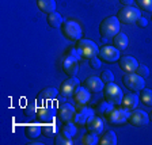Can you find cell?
Wrapping results in <instances>:
<instances>
[{"mask_svg":"<svg viewBox=\"0 0 152 145\" xmlns=\"http://www.w3.org/2000/svg\"><path fill=\"white\" fill-rule=\"evenodd\" d=\"M91 117H94V111L88 107H82L79 111H76V115L73 118V122L79 126H83L87 123V121L90 119Z\"/></svg>","mask_w":152,"mask_h":145,"instance_id":"obj_17","label":"cell"},{"mask_svg":"<svg viewBox=\"0 0 152 145\" xmlns=\"http://www.w3.org/2000/svg\"><path fill=\"white\" fill-rule=\"evenodd\" d=\"M60 28H61L63 35L66 38V39H69V41H76V42L79 41V39H82L83 30L76 20H64Z\"/></svg>","mask_w":152,"mask_h":145,"instance_id":"obj_3","label":"cell"},{"mask_svg":"<svg viewBox=\"0 0 152 145\" xmlns=\"http://www.w3.org/2000/svg\"><path fill=\"white\" fill-rule=\"evenodd\" d=\"M37 6L44 14H50L56 11V0H37Z\"/></svg>","mask_w":152,"mask_h":145,"instance_id":"obj_23","label":"cell"},{"mask_svg":"<svg viewBox=\"0 0 152 145\" xmlns=\"http://www.w3.org/2000/svg\"><path fill=\"white\" fill-rule=\"evenodd\" d=\"M60 132L57 125H54V122L52 123H44V128H42V134L45 137H54L57 133Z\"/></svg>","mask_w":152,"mask_h":145,"instance_id":"obj_27","label":"cell"},{"mask_svg":"<svg viewBox=\"0 0 152 145\" xmlns=\"http://www.w3.org/2000/svg\"><path fill=\"white\" fill-rule=\"evenodd\" d=\"M120 53L121 52L118 50L115 46H102L101 49H99L98 57L102 61H104V63L113 64L120 60V57H121Z\"/></svg>","mask_w":152,"mask_h":145,"instance_id":"obj_10","label":"cell"},{"mask_svg":"<svg viewBox=\"0 0 152 145\" xmlns=\"http://www.w3.org/2000/svg\"><path fill=\"white\" fill-rule=\"evenodd\" d=\"M101 61L102 60L99 58L98 56H96V57H92V58H90L88 63H90V66H91L92 69H99V68H101V65H102Z\"/></svg>","mask_w":152,"mask_h":145,"instance_id":"obj_36","label":"cell"},{"mask_svg":"<svg viewBox=\"0 0 152 145\" xmlns=\"http://www.w3.org/2000/svg\"><path fill=\"white\" fill-rule=\"evenodd\" d=\"M23 130H25V136L27 137L28 140H34V138H37L39 134H42V128L35 125V123L26 125V126L23 128Z\"/></svg>","mask_w":152,"mask_h":145,"instance_id":"obj_22","label":"cell"},{"mask_svg":"<svg viewBox=\"0 0 152 145\" xmlns=\"http://www.w3.org/2000/svg\"><path fill=\"white\" fill-rule=\"evenodd\" d=\"M136 73L139 76H141L142 79H147L149 76V68L147 65H144V64H139V66H137V69H136Z\"/></svg>","mask_w":152,"mask_h":145,"instance_id":"obj_34","label":"cell"},{"mask_svg":"<svg viewBox=\"0 0 152 145\" xmlns=\"http://www.w3.org/2000/svg\"><path fill=\"white\" fill-rule=\"evenodd\" d=\"M63 71L68 76H76L79 73V61L73 56H68L63 60Z\"/></svg>","mask_w":152,"mask_h":145,"instance_id":"obj_13","label":"cell"},{"mask_svg":"<svg viewBox=\"0 0 152 145\" xmlns=\"http://www.w3.org/2000/svg\"><path fill=\"white\" fill-rule=\"evenodd\" d=\"M149 119L152 121V111H151V113H149Z\"/></svg>","mask_w":152,"mask_h":145,"instance_id":"obj_40","label":"cell"},{"mask_svg":"<svg viewBox=\"0 0 152 145\" xmlns=\"http://www.w3.org/2000/svg\"><path fill=\"white\" fill-rule=\"evenodd\" d=\"M139 96H140V101L145 104V106H148V107H152V90L142 88L141 91H140Z\"/></svg>","mask_w":152,"mask_h":145,"instance_id":"obj_28","label":"cell"},{"mask_svg":"<svg viewBox=\"0 0 152 145\" xmlns=\"http://www.w3.org/2000/svg\"><path fill=\"white\" fill-rule=\"evenodd\" d=\"M84 87L88 90L91 94H98V92L103 91L104 88V83L102 82L101 77L98 76H90L84 80Z\"/></svg>","mask_w":152,"mask_h":145,"instance_id":"obj_14","label":"cell"},{"mask_svg":"<svg viewBox=\"0 0 152 145\" xmlns=\"http://www.w3.org/2000/svg\"><path fill=\"white\" fill-rule=\"evenodd\" d=\"M128 44H129L128 37L124 34V33H118L115 37H113V46H115L120 52L125 50L128 47Z\"/></svg>","mask_w":152,"mask_h":145,"instance_id":"obj_24","label":"cell"},{"mask_svg":"<svg viewBox=\"0 0 152 145\" xmlns=\"http://www.w3.org/2000/svg\"><path fill=\"white\" fill-rule=\"evenodd\" d=\"M54 145H72L73 141L72 138H69V137H66L65 134H63L61 132H58L54 136Z\"/></svg>","mask_w":152,"mask_h":145,"instance_id":"obj_29","label":"cell"},{"mask_svg":"<svg viewBox=\"0 0 152 145\" xmlns=\"http://www.w3.org/2000/svg\"><path fill=\"white\" fill-rule=\"evenodd\" d=\"M99 144L101 145H115L117 144V136L113 130H107L102 134V137L99 138Z\"/></svg>","mask_w":152,"mask_h":145,"instance_id":"obj_25","label":"cell"},{"mask_svg":"<svg viewBox=\"0 0 152 145\" xmlns=\"http://www.w3.org/2000/svg\"><path fill=\"white\" fill-rule=\"evenodd\" d=\"M137 26H139V27H147V26H148V20H147L145 18H142V16H140L139 19H137Z\"/></svg>","mask_w":152,"mask_h":145,"instance_id":"obj_37","label":"cell"},{"mask_svg":"<svg viewBox=\"0 0 152 145\" xmlns=\"http://www.w3.org/2000/svg\"><path fill=\"white\" fill-rule=\"evenodd\" d=\"M57 117V109L52 104L41 106L37 111V119L41 123H52L54 122V118Z\"/></svg>","mask_w":152,"mask_h":145,"instance_id":"obj_9","label":"cell"},{"mask_svg":"<svg viewBox=\"0 0 152 145\" xmlns=\"http://www.w3.org/2000/svg\"><path fill=\"white\" fill-rule=\"evenodd\" d=\"M139 102H140V96L137 95V92H130V94H128V95H124L121 107H124L128 111H132L137 107Z\"/></svg>","mask_w":152,"mask_h":145,"instance_id":"obj_16","label":"cell"},{"mask_svg":"<svg viewBox=\"0 0 152 145\" xmlns=\"http://www.w3.org/2000/svg\"><path fill=\"white\" fill-rule=\"evenodd\" d=\"M128 117H129V111L125 110L124 107H113L111 106L106 113H104V118L107 119V122L113 126H121L125 122H128Z\"/></svg>","mask_w":152,"mask_h":145,"instance_id":"obj_2","label":"cell"},{"mask_svg":"<svg viewBox=\"0 0 152 145\" xmlns=\"http://www.w3.org/2000/svg\"><path fill=\"white\" fill-rule=\"evenodd\" d=\"M104 101H107L113 106H121L124 99V92L115 83H107L103 88Z\"/></svg>","mask_w":152,"mask_h":145,"instance_id":"obj_4","label":"cell"},{"mask_svg":"<svg viewBox=\"0 0 152 145\" xmlns=\"http://www.w3.org/2000/svg\"><path fill=\"white\" fill-rule=\"evenodd\" d=\"M122 83L132 92H140L142 88H145V79H142L136 72L126 73L122 77Z\"/></svg>","mask_w":152,"mask_h":145,"instance_id":"obj_6","label":"cell"},{"mask_svg":"<svg viewBox=\"0 0 152 145\" xmlns=\"http://www.w3.org/2000/svg\"><path fill=\"white\" fill-rule=\"evenodd\" d=\"M83 144L84 145H96V144H99L98 134L88 132V134H86V136L83 137Z\"/></svg>","mask_w":152,"mask_h":145,"instance_id":"obj_30","label":"cell"},{"mask_svg":"<svg viewBox=\"0 0 152 145\" xmlns=\"http://www.w3.org/2000/svg\"><path fill=\"white\" fill-rule=\"evenodd\" d=\"M73 99H75V102L77 104H86V103H88V101H90V98H91V92L88 91V90L86 88V87H77L76 88V91H75V94H73V96H72Z\"/></svg>","mask_w":152,"mask_h":145,"instance_id":"obj_20","label":"cell"},{"mask_svg":"<svg viewBox=\"0 0 152 145\" xmlns=\"http://www.w3.org/2000/svg\"><path fill=\"white\" fill-rule=\"evenodd\" d=\"M46 22H48V25L50 26L52 28H58V27H61V25H63V22H64V19H63V16H61L60 14L57 12V11H53V12L48 14Z\"/></svg>","mask_w":152,"mask_h":145,"instance_id":"obj_21","label":"cell"},{"mask_svg":"<svg viewBox=\"0 0 152 145\" xmlns=\"http://www.w3.org/2000/svg\"><path fill=\"white\" fill-rule=\"evenodd\" d=\"M28 145H44L42 142H28Z\"/></svg>","mask_w":152,"mask_h":145,"instance_id":"obj_39","label":"cell"},{"mask_svg":"<svg viewBox=\"0 0 152 145\" xmlns=\"http://www.w3.org/2000/svg\"><path fill=\"white\" fill-rule=\"evenodd\" d=\"M37 111H38V109L35 107L34 103H28L23 107V114H25L26 117H34V115H37Z\"/></svg>","mask_w":152,"mask_h":145,"instance_id":"obj_31","label":"cell"},{"mask_svg":"<svg viewBox=\"0 0 152 145\" xmlns=\"http://www.w3.org/2000/svg\"><path fill=\"white\" fill-rule=\"evenodd\" d=\"M128 122L132 125V126H136V128H142V126H147L151 119H149V115L142 110H132L129 111V117H128Z\"/></svg>","mask_w":152,"mask_h":145,"instance_id":"obj_8","label":"cell"},{"mask_svg":"<svg viewBox=\"0 0 152 145\" xmlns=\"http://www.w3.org/2000/svg\"><path fill=\"white\" fill-rule=\"evenodd\" d=\"M111 106H113V104H110L107 101H103V102H101V103L98 104V109H96V110H98V113H101V114H103L104 115V113H106Z\"/></svg>","mask_w":152,"mask_h":145,"instance_id":"obj_35","label":"cell"},{"mask_svg":"<svg viewBox=\"0 0 152 145\" xmlns=\"http://www.w3.org/2000/svg\"><path fill=\"white\" fill-rule=\"evenodd\" d=\"M86 128H87V130H88L90 133L101 134V133L103 132V121L101 119V117H96V115H94V117H91L88 121H87V123H86Z\"/></svg>","mask_w":152,"mask_h":145,"instance_id":"obj_18","label":"cell"},{"mask_svg":"<svg viewBox=\"0 0 152 145\" xmlns=\"http://www.w3.org/2000/svg\"><path fill=\"white\" fill-rule=\"evenodd\" d=\"M121 4H124V6H132L133 0H120Z\"/></svg>","mask_w":152,"mask_h":145,"instance_id":"obj_38","label":"cell"},{"mask_svg":"<svg viewBox=\"0 0 152 145\" xmlns=\"http://www.w3.org/2000/svg\"><path fill=\"white\" fill-rule=\"evenodd\" d=\"M76 50L80 54V57L83 58H92V57H96L99 53V47L98 45L95 44L91 39H79L77 41V45H76Z\"/></svg>","mask_w":152,"mask_h":145,"instance_id":"obj_5","label":"cell"},{"mask_svg":"<svg viewBox=\"0 0 152 145\" xmlns=\"http://www.w3.org/2000/svg\"><path fill=\"white\" fill-rule=\"evenodd\" d=\"M120 26L121 22L118 20L117 16H107L99 25V34H101L102 38L110 39V38L115 37L120 33Z\"/></svg>","mask_w":152,"mask_h":145,"instance_id":"obj_1","label":"cell"},{"mask_svg":"<svg viewBox=\"0 0 152 145\" xmlns=\"http://www.w3.org/2000/svg\"><path fill=\"white\" fill-rule=\"evenodd\" d=\"M60 132L63 133V134H65L66 137L72 138V137L76 136V133H77L76 123L73 122V121H71V122H64V125H63V128H61Z\"/></svg>","mask_w":152,"mask_h":145,"instance_id":"obj_26","label":"cell"},{"mask_svg":"<svg viewBox=\"0 0 152 145\" xmlns=\"http://www.w3.org/2000/svg\"><path fill=\"white\" fill-rule=\"evenodd\" d=\"M79 85H80L79 79H77L76 76H71L69 79L64 80V82L61 83L58 91H60V94L63 95V96H65V98H72L76 88H77Z\"/></svg>","mask_w":152,"mask_h":145,"instance_id":"obj_11","label":"cell"},{"mask_svg":"<svg viewBox=\"0 0 152 145\" xmlns=\"http://www.w3.org/2000/svg\"><path fill=\"white\" fill-rule=\"evenodd\" d=\"M101 79L104 84H107V83H114V75L111 71L106 69V71H102L101 73Z\"/></svg>","mask_w":152,"mask_h":145,"instance_id":"obj_33","label":"cell"},{"mask_svg":"<svg viewBox=\"0 0 152 145\" xmlns=\"http://www.w3.org/2000/svg\"><path fill=\"white\" fill-rule=\"evenodd\" d=\"M137 6L147 12H152V0H134Z\"/></svg>","mask_w":152,"mask_h":145,"instance_id":"obj_32","label":"cell"},{"mask_svg":"<svg viewBox=\"0 0 152 145\" xmlns=\"http://www.w3.org/2000/svg\"><path fill=\"white\" fill-rule=\"evenodd\" d=\"M118 64H120L121 71H124V72H126V73L136 72L137 66H139L137 60L134 58V57H132V56H122V57H120Z\"/></svg>","mask_w":152,"mask_h":145,"instance_id":"obj_15","label":"cell"},{"mask_svg":"<svg viewBox=\"0 0 152 145\" xmlns=\"http://www.w3.org/2000/svg\"><path fill=\"white\" fill-rule=\"evenodd\" d=\"M76 115V110L72 104L69 103H61L58 107H57V118L61 121V122H71L73 121Z\"/></svg>","mask_w":152,"mask_h":145,"instance_id":"obj_12","label":"cell"},{"mask_svg":"<svg viewBox=\"0 0 152 145\" xmlns=\"http://www.w3.org/2000/svg\"><path fill=\"white\" fill-rule=\"evenodd\" d=\"M58 94H60V91L57 88H54V87H45L44 90H41L39 91V94L37 95V98L39 102H49V101H53V99H56L57 96H58Z\"/></svg>","mask_w":152,"mask_h":145,"instance_id":"obj_19","label":"cell"},{"mask_svg":"<svg viewBox=\"0 0 152 145\" xmlns=\"http://www.w3.org/2000/svg\"><path fill=\"white\" fill-rule=\"evenodd\" d=\"M141 16V12H140L137 8L132 6H125L118 11L117 18L121 23L124 25H130V23H136L137 19Z\"/></svg>","mask_w":152,"mask_h":145,"instance_id":"obj_7","label":"cell"}]
</instances>
